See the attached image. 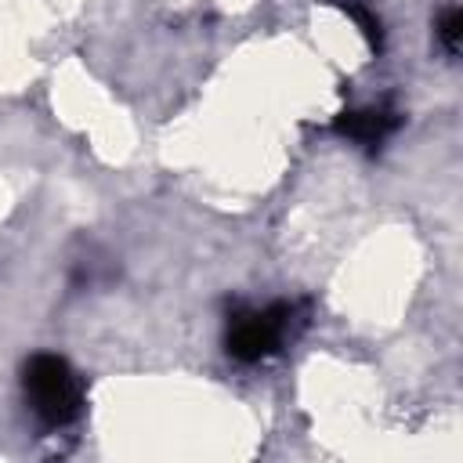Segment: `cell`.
I'll return each mask as SVG.
<instances>
[{
    "label": "cell",
    "instance_id": "1",
    "mask_svg": "<svg viewBox=\"0 0 463 463\" xmlns=\"http://www.w3.org/2000/svg\"><path fill=\"white\" fill-rule=\"evenodd\" d=\"M22 391L36 420L47 427H65L83 412V380L58 354H33L22 369Z\"/></svg>",
    "mask_w": 463,
    "mask_h": 463
},
{
    "label": "cell",
    "instance_id": "2",
    "mask_svg": "<svg viewBox=\"0 0 463 463\" xmlns=\"http://www.w3.org/2000/svg\"><path fill=\"white\" fill-rule=\"evenodd\" d=\"M289 322H293V304L246 307V311L232 315L228 333H224V347L239 362H260L282 347Z\"/></svg>",
    "mask_w": 463,
    "mask_h": 463
},
{
    "label": "cell",
    "instance_id": "3",
    "mask_svg": "<svg viewBox=\"0 0 463 463\" xmlns=\"http://www.w3.org/2000/svg\"><path fill=\"white\" fill-rule=\"evenodd\" d=\"M398 127V116L387 109H362V112H344V119H336V130L347 134L351 141L362 145H376L383 141L391 130Z\"/></svg>",
    "mask_w": 463,
    "mask_h": 463
},
{
    "label": "cell",
    "instance_id": "4",
    "mask_svg": "<svg viewBox=\"0 0 463 463\" xmlns=\"http://www.w3.org/2000/svg\"><path fill=\"white\" fill-rule=\"evenodd\" d=\"M438 36H441L445 51L456 54V47H459V11H456V7H445V11H441V18H438Z\"/></svg>",
    "mask_w": 463,
    "mask_h": 463
}]
</instances>
